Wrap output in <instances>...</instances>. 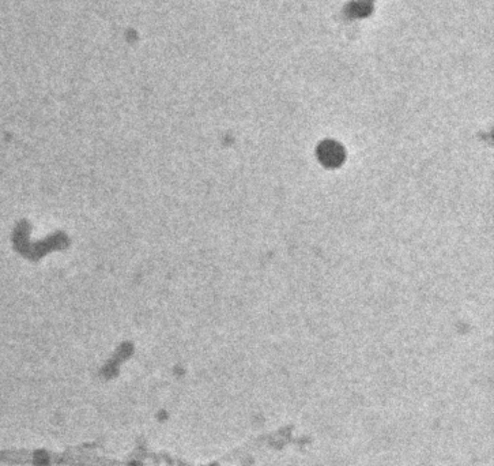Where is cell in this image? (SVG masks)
Wrapping results in <instances>:
<instances>
[{"label": "cell", "mask_w": 494, "mask_h": 466, "mask_svg": "<svg viewBox=\"0 0 494 466\" xmlns=\"http://www.w3.org/2000/svg\"><path fill=\"white\" fill-rule=\"evenodd\" d=\"M319 154L323 161L328 165H338L340 160L343 158V153L339 147V144L331 143V142L323 144L319 150Z\"/></svg>", "instance_id": "cell-1"}]
</instances>
